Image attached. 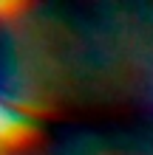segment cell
<instances>
[{"label":"cell","mask_w":153,"mask_h":155,"mask_svg":"<svg viewBox=\"0 0 153 155\" xmlns=\"http://www.w3.org/2000/svg\"><path fill=\"white\" fill-rule=\"evenodd\" d=\"M6 155H153V116L48 121Z\"/></svg>","instance_id":"2"},{"label":"cell","mask_w":153,"mask_h":155,"mask_svg":"<svg viewBox=\"0 0 153 155\" xmlns=\"http://www.w3.org/2000/svg\"><path fill=\"white\" fill-rule=\"evenodd\" d=\"M3 102L46 121L153 116V3H34L3 20Z\"/></svg>","instance_id":"1"}]
</instances>
